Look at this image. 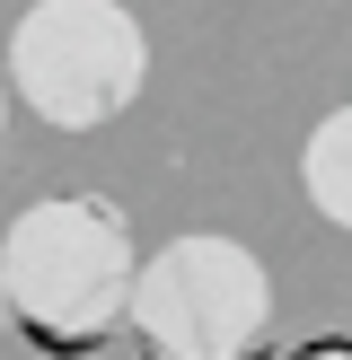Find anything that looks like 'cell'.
Segmentation results:
<instances>
[{
  "label": "cell",
  "instance_id": "6da1fadb",
  "mask_svg": "<svg viewBox=\"0 0 352 360\" xmlns=\"http://www.w3.org/2000/svg\"><path fill=\"white\" fill-rule=\"evenodd\" d=\"M132 229L106 193H53L0 229V299L53 352H97L132 308Z\"/></svg>",
  "mask_w": 352,
  "mask_h": 360
},
{
  "label": "cell",
  "instance_id": "7a4b0ae2",
  "mask_svg": "<svg viewBox=\"0 0 352 360\" xmlns=\"http://www.w3.org/2000/svg\"><path fill=\"white\" fill-rule=\"evenodd\" d=\"M150 360H256L273 326V273L256 246L220 238V229H185L150 264H132V308Z\"/></svg>",
  "mask_w": 352,
  "mask_h": 360
},
{
  "label": "cell",
  "instance_id": "3957f363",
  "mask_svg": "<svg viewBox=\"0 0 352 360\" xmlns=\"http://www.w3.org/2000/svg\"><path fill=\"white\" fill-rule=\"evenodd\" d=\"M150 79V35L123 0H35L9 27V97L53 132H97Z\"/></svg>",
  "mask_w": 352,
  "mask_h": 360
},
{
  "label": "cell",
  "instance_id": "277c9868",
  "mask_svg": "<svg viewBox=\"0 0 352 360\" xmlns=\"http://www.w3.org/2000/svg\"><path fill=\"white\" fill-rule=\"evenodd\" d=\"M299 185H308L317 220L352 229V105H334V115L308 132V150H299Z\"/></svg>",
  "mask_w": 352,
  "mask_h": 360
},
{
  "label": "cell",
  "instance_id": "5b68a950",
  "mask_svg": "<svg viewBox=\"0 0 352 360\" xmlns=\"http://www.w3.org/2000/svg\"><path fill=\"white\" fill-rule=\"evenodd\" d=\"M299 360H352V343H317V352H299Z\"/></svg>",
  "mask_w": 352,
  "mask_h": 360
},
{
  "label": "cell",
  "instance_id": "8992f818",
  "mask_svg": "<svg viewBox=\"0 0 352 360\" xmlns=\"http://www.w3.org/2000/svg\"><path fill=\"white\" fill-rule=\"evenodd\" d=\"M0 115H9V88H0Z\"/></svg>",
  "mask_w": 352,
  "mask_h": 360
},
{
  "label": "cell",
  "instance_id": "52a82bcc",
  "mask_svg": "<svg viewBox=\"0 0 352 360\" xmlns=\"http://www.w3.org/2000/svg\"><path fill=\"white\" fill-rule=\"evenodd\" d=\"M0 326H9V299H0Z\"/></svg>",
  "mask_w": 352,
  "mask_h": 360
}]
</instances>
